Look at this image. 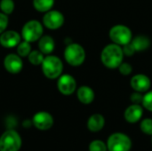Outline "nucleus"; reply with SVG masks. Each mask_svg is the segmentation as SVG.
<instances>
[{"label":"nucleus","mask_w":152,"mask_h":151,"mask_svg":"<svg viewBox=\"0 0 152 151\" xmlns=\"http://www.w3.org/2000/svg\"><path fill=\"white\" fill-rule=\"evenodd\" d=\"M101 61L108 69H118L124 61L122 46L114 43L107 44L101 53Z\"/></svg>","instance_id":"f257e3e1"},{"label":"nucleus","mask_w":152,"mask_h":151,"mask_svg":"<svg viewBox=\"0 0 152 151\" xmlns=\"http://www.w3.org/2000/svg\"><path fill=\"white\" fill-rule=\"evenodd\" d=\"M86 56L84 47L77 43L69 44L64 50V59L72 67L81 66L85 62Z\"/></svg>","instance_id":"f03ea898"},{"label":"nucleus","mask_w":152,"mask_h":151,"mask_svg":"<svg viewBox=\"0 0 152 151\" xmlns=\"http://www.w3.org/2000/svg\"><path fill=\"white\" fill-rule=\"evenodd\" d=\"M41 65L44 75L49 79L58 78L63 70V63L61 60L54 55H48L45 57Z\"/></svg>","instance_id":"7ed1b4c3"},{"label":"nucleus","mask_w":152,"mask_h":151,"mask_svg":"<svg viewBox=\"0 0 152 151\" xmlns=\"http://www.w3.org/2000/svg\"><path fill=\"white\" fill-rule=\"evenodd\" d=\"M109 36L112 43L120 46L129 44L133 39L132 30L126 25L118 24L113 26L109 32Z\"/></svg>","instance_id":"20e7f679"},{"label":"nucleus","mask_w":152,"mask_h":151,"mask_svg":"<svg viewBox=\"0 0 152 151\" xmlns=\"http://www.w3.org/2000/svg\"><path fill=\"white\" fill-rule=\"evenodd\" d=\"M107 148L109 151H130L132 141L125 133H115L109 137Z\"/></svg>","instance_id":"39448f33"},{"label":"nucleus","mask_w":152,"mask_h":151,"mask_svg":"<svg viewBox=\"0 0 152 151\" xmlns=\"http://www.w3.org/2000/svg\"><path fill=\"white\" fill-rule=\"evenodd\" d=\"M20 147V136L14 130L6 131L0 137V151H19Z\"/></svg>","instance_id":"423d86ee"},{"label":"nucleus","mask_w":152,"mask_h":151,"mask_svg":"<svg viewBox=\"0 0 152 151\" xmlns=\"http://www.w3.org/2000/svg\"><path fill=\"white\" fill-rule=\"evenodd\" d=\"M43 26L36 20H31L27 21L21 29V36L23 40L29 43L37 41L43 35Z\"/></svg>","instance_id":"0eeeda50"},{"label":"nucleus","mask_w":152,"mask_h":151,"mask_svg":"<svg viewBox=\"0 0 152 151\" xmlns=\"http://www.w3.org/2000/svg\"><path fill=\"white\" fill-rule=\"evenodd\" d=\"M63 14L56 10H50L43 17V24L49 29H58L64 23Z\"/></svg>","instance_id":"6e6552de"},{"label":"nucleus","mask_w":152,"mask_h":151,"mask_svg":"<svg viewBox=\"0 0 152 151\" xmlns=\"http://www.w3.org/2000/svg\"><path fill=\"white\" fill-rule=\"evenodd\" d=\"M57 88L63 95H71L77 90V82L74 77L69 74L61 75L58 77Z\"/></svg>","instance_id":"1a4fd4ad"},{"label":"nucleus","mask_w":152,"mask_h":151,"mask_svg":"<svg viewBox=\"0 0 152 151\" xmlns=\"http://www.w3.org/2000/svg\"><path fill=\"white\" fill-rule=\"evenodd\" d=\"M130 85L134 91L139 93H146L151 86V81L150 77L144 74H136L132 77L130 80Z\"/></svg>","instance_id":"9d476101"},{"label":"nucleus","mask_w":152,"mask_h":151,"mask_svg":"<svg viewBox=\"0 0 152 151\" xmlns=\"http://www.w3.org/2000/svg\"><path fill=\"white\" fill-rule=\"evenodd\" d=\"M4 67L11 74H18L21 71L23 62L20 55L10 53L5 56L4 60Z\"/></svg>","instance_id":"9b49d317"},{"label":"nucleus","mask_w":152,"mask_h":151,"mask_svg":"<svg viewBox=\"0 0 152 151\" xmlns=\"http://www.w3.org/2000/svg\"><path fill=\"white\" fill-rule=\"evenodd\" d=\"M33 124L34 125L42 131H45L50 129L53 125V118L51 114L45 111H40L35 114L33 117Z\"/></svg>","instance_id":"f8f14e48"},{"label":"nucleus","mask_w":152,"mask_h":151,"mask_svg":"<svg viewBox=\"0 0 152 151\" xmlns=\"http://www.w3.org/2000/svg\"><path fill=\"white\" fill-rule=\"evenodd\" d=\"M20 42V35L15 30H6L0 34V44L5 48H12Z\"/></svg>","instance_id":"ddd939ff"},{"label":"nucleus","mask_w":152,"mask_h":151,"mask_svg":"<svg viewBox=\"0 0 152 151\" xmlns=\"http://www.w3.org/2000/svg\"><path fill=\"white\" fill-rule=\"evenodd\" d=\"M142 115H143L142 107L140 104H132L128 106L125 110L124 117L128 123L134 124L141 120Z\"/></svg>","instance_id":"4468645a"},{"label":"nucleus","mask_w":152,"mask_h":151,"mask_svg":"<svg viewBox=\"0 0 152 151\" xmlns=\"http://www.w3.org/2000/svg\"><path fill=\"white\" fill-rule=\"evenodd\" d=\"M77 96L78 101L81 103H83L85 105H88L94 101V100L95 98V93L90 86L82 85L77 89Z\"/></svg>","instance_id":"2eb2a0df"},{"label":"nucleus","mask_w":152,"mask_h":151,"mask_svg":"<svg viewBox=\"0 0 152 151\" xmlns=\"http://www.w3.org/2000/svg\"><path fill=\"white\" fill-rule=\"evenodd\" d=\"M105 125V118L101 114L92 115L87 121V128L93 133H97L101 131Z\"/></svg>","instance_id":"dca6fc26"},{"label":"nucleus","mask_w":152,"mask_h":151,"mask_svg":"<svg viewBox=\"0 0 152 151\" xmlns=\"http://www.w3.org/2000/svg\"><path fill=\"white\" fill-rule=\"evenodd\" d=\"M38 48L41 53L44 54H50L53 52L55 48V43L52 36H42L38 42Z\"/></svg>","instance_id":"f3484780"},{"label":"nucleus","mask_w":152,"mask_h":151,"mask_svg":"<svg viewBox=\"0 0 152 151\" xmlns=\"http://www.w3.org/2000/svg\"><path fill=\"white\" fill-rule=\"evenodd\" d=\"M132 44L136 52H143L147 50L151 45V39L144 35H139L132 39Z\"/></svg>","instance_id":"a211bd4d"},{"label":"nucleus","mask_w":152,"mask_h":151,"mask_svg":"<svg viewBox=\"0 0 152 151\" xmlns=\"http://www.w3.org/2000/svg\"><path fill=\"white\" fill-rule=\"evenodd\" d=\"M54 4V0H33L34 8L41 12L50 11Z\"/></svg>","instance_id":"6ab92c4d"},{"label":"nucleus","mask_w":152,"mask_h":151,"mask_svg":"<svg viewBox=\"0 0 152 151\" xmlns=\"http://www.w3.org/2000/svg\"><path fill=\"white\" fill-rule=\"evenodd\" d=\"M28 61L32 65H41L45 57H44V53H41L39 50H35V51H31L30 53L28 55Z\"/></svg>","instance_id":"aec40b11"},{"label":"nucleus","mask_w":152,"mask_h":151,"mask_svg":"<svg viewBox=\"0 0 152 151\" xmlns=\"http://www.w3.org/2000/svg\"><path fill=\"white\" fill-rule=\"evenodd\" d=\"M31 52V45L30 43L28 41L23 40L22 42H20L17 45V53L20 57H26L28 56Z\"/></svg>","instance_id":"412c9836"},{"label":"nucleus","mask_w":152,"mask_h":151,"mask_svg":"<svg viewBox=\"0 0 152 151\" xmlns=\"http://www.w3.org/2000/svg\"><path fill=\"white\" fill-rule=\"evenodd\" d=\"M0 9L4 14H11L14 10V2L12 0H1Z\"/></svg>","instance_id":"4be33fe9"},{"label":"nucleus","mask_w":152,"mask_h":151,"mask_svg":"<svg viewBox=\"0 0 152 151\" xmlns=\"http://www.w3.org/2000/svg\"><path fill=\"white\" fill-rule=\"evenodd\" d=\"M141 131L147 135H152V119L145 118L141 122L140 125Z\"/></svg>","instance_id":"5701e85b"},{"label":"nucleus","mask_w":152,"mask_h":151,"mask_svg":"<svg viewBox=\"0 0 152 151\" xmlns=\"http://www.w3.org/2000/svg\"><path fill=\"white\" fill-rule=\"evenodd\" d=\"M107 144L100 140H95L92 142L89 145V151H107Z\"/></svg>","instance_id":"b1692460"},{"label":"nucleus","mask_w":152,"mask_h":151,"mask_svg":"<svg viewBox=\"0 0 152 151\" xmlns=\"http://www.w3.org/2000/svg\"><path fill=\"white\" fill-rule=\"evenodd\" d=\"M142 107L145 108L147 110L152 112V91H148L143 95L142 99Z\"/></svg>","instance_id":"393cba45"},{"label":"nucleus","mask_w":152,"mask_h":151,"mask_svg":"<svg viewBox=\"0 0 152 151\" xmlns=\"http://www.w3.org/2000/svg\"><path fill=\"white\" fill-rule=\"evenodd\" d=\"M118 69L120 74L123 75V76H129L133 72V67H132V65L130 63L125 62V61H123L119 65V67Z\"/></svg>","instance_id":"a878e982"},{"label":"nucleus","mask_w":152,"mask_h":151,"mask_svg":"<svg viewBox=\"0 0 152 151\" xmlns=\"http://www.w3.org/2000/svg\"><path fill=\"white\" fill-rule=\"evenodd\" d=\"M8 17L4 12H0V34L5 31L8 26Z\"/></svg>","instance_id":"bb28decb"},{"label":"nucleus","mask_w":152,"mask_h":151,"mask_svg":"<svg viewBox=\"0 0 152 151\" xmlns=\"http://www.w3.org/2000/svg\"><path fill=\"white\" fill-rule=\"evenodd\" d=\"M122 49H123L124 55H126V56H132L136 53V51L131 42L129 44H126L124 46H122Z\"/></svg>","instance_id":"cd10ccee"},{"label":"nucleus","mask_w":152,"mask_h":151,"mask_svg":"<svg viewBox=\"0 0 152 151\" xmlns=\"http://www.w3.org/2000/svg\"><path fill=\"white\" fill-rule=\"evenodd\" d=\"M142 99H143V95L142 94V93L135 92V91L130 96V100L133 102V104H141L142 102Z\"/></svg>","instance_id":"c85d7f7f"}]
</instances>
